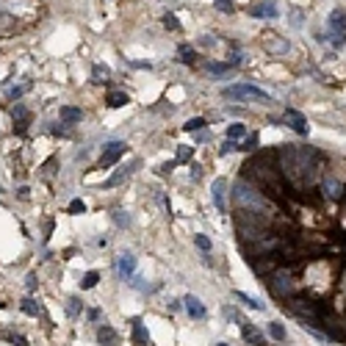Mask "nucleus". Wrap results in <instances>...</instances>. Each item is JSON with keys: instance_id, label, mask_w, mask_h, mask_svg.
<instances>
[{"instance_id": "obj_33", "label": "nucleus", "mask_w": 346, "mask_h": 346, "mask_svg": "<svg viewBox=\"0 0 346 346\" xmlns=\"http://www.w3.org/2000/svg\"><path fill=\"white\" fill-rule=\"evenodd\" d=\"M194 244H197V247L202 249V252L210 249V238H208V236H194Z\"/></svg>"}, {"instance_id": "obj_23", "label": "nucleus", "mask_w": 346, "mask_h": 346, "mask_svg": "<svg viewBox=\"0 0 346 346\" xmlns=\"http://www.w3.org/2000/svg\"><path fill=\"white\" fill-rule=\"evenodd\" d=\"M269 335H272L274 341H285V327L280 324V321H272V324H269Z\"/></svg>"}, {"instance_id": "obj_24", "label": "nucleus", "mask_w": 346, "mask_h": 346, "mask_svg": "<svg viewBox=\"0 0 346 346\" xmlns=\"http://www.w3.org/2000/svg\"><path fill=\"white\" fill-rule=\"evenodd\" d=\"M97 280H100V274H97V272H86V277L80 280V288H83V291L95 288V285H97Z\"/></svg>"}, {"instance_id": "obj_41", "label": "nucleus", "mask_w": 346, "mask_h": 346, "mask_svg": "<svg viewBox=\"0 0 346 346\" xmlns=\"http://www.w3.org/2000/svg\"><path fill=\"white\" fill-rule=\"evenodd\" d=\"M116 222H119V225H131V219H127V216H122V210H116Z\"/></svg>"}, {"instance_id": "obj_2", "label": "nucleus", "mask_w": 346, "mask_h": 346, "mask_svg": "<svg viewBox=\"0 0 346 346\" xmlns=\"http://www.w3.org/2000/svg\"><path fill=\"white\" fill-rule=\"evenodd\" d=\"M233 199H236V208H238V210H252V213H269V216L274 213V210H272V202H269V199L263 197V191L257 189L255 183H247V180L236 183Z\"/></svg>"}, {"instance_id": "obj_30", "label": "nucleus", "mask_w": 346, "mask_h": 346, "mask_svg": "<svg viewBox=\"0 0 346 346\" xmlns=\"http://www.w3.org/2000/svg\"><path fill=\"white\" fill-rule=\"evenodd\" d=\"M28 89H31V83H22V86H14V89H9V97H11V100H20V97L25 95Z\"/></svg>"}, {"instance_id": "obj_27", "label": "nucleus", "mask_w": 346, "mask_h": 346, "mask_svg": "<svg viewBox=\"0 0 346 346\" xmlns=\"http://www.w3.org/2000/svg\"><path fill=\"white\" fill-rule=\"evenodd\" d=\"M22 313H28V316H39V305L33 302V299H22Z\"/></svg>"}, {"instance_id": "obj_29", "label": "nucleus", "mask_w": 346, "mask_h": 346, "mask_svg": "<svg viewBox=\"0 0 346 346\" xmlns=\"http://www.w3.org/2000/svg\"><path fill=\"white\" fill-rule=\"evenodd\" d=\"M257 144H261V139H257V133H252V136H247V142L241 144V150L252 152V150H257Z\"/></svg>"}, {"instance_id": "obj_38", "label": "nucleus", "mask_w": 346, "mask_h": 346, "mask_svg": "<svg viewBox=\"0 0 346 346\" xmlns=\"http://www.w3.org/2000/svg\"><path fill=\"white\" fill-rule=\"evenodd\" d=\"M216 9H219V11H233L236 6H233L230 0H216Z\"/></svg>"}, {"instance_id": "obj_36", "label": "nucleus", "mask_w": 346, "mask_h": 346, "mask_svg": "<svg viewBox=\"0 0 346 346\" xmlns=\"http://www.w3.org/2000/svg\"><path fill=\"white\" fill-rule=\"evenodd\" d=\"M163 25H166V28H180V22H178V17H175V14H166V17H163Z\"/></svg>"}, {"instance_id": "obj_13", "label": "nucleus", "mask_w": 346, "mask_h": 346, "mask_svg": "<svg viewBox=\"0 0 346 346\" xmlns=\"http://www.w3.org/2000/svg\"><path fill=\"white\" fill-rule=\"evenodd\" d=\"M327 28H330L332 33H341V36H346V14L341 9H335L330 14V20H327Z\"/></svg>"}, {"instance_id": "obj_1", "label": "nucleus", "mask_w": 346, "mask_h": 346, "mask_svg": "<svg viewBox=\"0 0 346 346\" xmlns=\"http://www.w3.org/2000/svg\"><path fill=\"white\" fill-rule=\"evenodd\" d=\"M277 163H280V175L288 183H294L296 189H308L310 183L319 180L324 158L313 147H291V144H285L277 152Z\"/></svg>"}, {"instance_id": "obj_35", "label": "nucleus", "mask_w": 346, "mask_h": 346, "mask_svg": "<svg viewBox=\"0 0 346 346\" xmlns=\"http://www.w3.org/2000/svg\"><path fill=\"white\" fill-rule=\"evenodd\" d=\"M208 69H210V72H216V75H222V72L230 69V64H208Z\"/></svg>"}, {"instance_id": "obj_37", "label": "nucleus", "mask_w": 346, "mask_h": 346, "mask_svg": "<svg viewBox=\"0 0 346 346\" xmlns=\"http://www.w3.org/2000/svg\"><path fill=\"white\" fill-rule=\"evenodd\" d=\"M233 150H241V144H236L233 139H227V142L222 144V152H233Z\"/></svg>"}, {"instance_id": "obj_32", "label": "nucleus", "mask_w": 346, "mask_h": 346, "mask_svg": "<svg viewBox=\"0 0 346 346\" xmlns=\"http://www.w3.org/2000/svg\"><path fill=\"white\" fill-rule=\"evenodd\" d=\"M86 210V205H83V199H72V202H69V213L72 216H78V213H83Z\"/></svg>"}, {"instance_id": "obj_15", "label": "nucleus", "mask_w": 346, "mask_h": 346, "mask_svg": "<svg viewBox=\"0 0 346 346\" xmlns=\"http://www.w3.org/2000/svg\"><path fill=\"white\" fill-rule=\"evenodd\" d=\"M183 302H186V313H189L191 319H205V305L199 302L194 294H189V296L183 299Z\"/></svg>"}, {"instance_id": "obj_5", "label": "nucleus", "mask_w": 346, "mask_h": 346, "mask_svg": "<svg viewBox=\"0 0 346 346\" xmlns=\"http://www.w3.org/2000/svg\"><path fill=\"white\" fill-rule=\"evenodd\" d=\"M288 310H291L294 316H305L308 321H313L316 316H319V308H316L310 299H296V296L288 299Z\"/></svg>"}, {"instance_id": "obj_18", "label": "nucleus", "mask_w": 346, "mask_h": 346, "mask_svg": "<svg viewBox=\"0 0 346 346\" xmlns=\"http://www.w3.org/2000/svg\"><path fill=\"white\" fill-rule=\"evenodd\" d=\"M131 100H127L125 92H111L108 95V108H122V105H127Z\"/></svg>"}, {"instance_id": "obj_11", "label": "nucleus", "mask_w": 346, "mask_h": 346, "mask_svg": "<svg viewBox=\"0 0 346 346\" xmlns=\"http://www.w3.org/2000/svg\"><path fill=\"white\" fill-rule=\"evenodd\" d=\"M225 189H227V180H225V178H216V180H213V189H210V197H213V202H216V208H219V213H225V210H227Z\"/></svg>"}, {"instance_id": "obj_14", "label": "nucleus", "mask_w": 346, "mask_h": 346, "mask_svg": "<svg viewBox=\"0 0 346 346\" xmlns=\"http://www.w3.org/2000/svg\"><path fill=\"white\" fill-rule=\"evenodd\" d=\"M321 191H324L330 199H341L343 186H341V180H335V178H324V180H321Z\"/></svg>"}, {"instance_id": "obj_6", "label": "nucleus", "mask_w": 346, "mask_h": 346, "mask_svg": "<svg viewBox=\"0 0 346 346\" xmlns=\"http://www.w3.org/2000/svg\"><path fill=\"white\" fill-rule=\"evenodd\" d=\"M125 144L122 142H114V144H108V147L103 150V155H100V161H97V166L100 169H108V166H114L116 161H119L122 155H125Z\"/></svg>"}, {"instance_id": "obj_4", "label": "nucleus", "mask_w": 346, "mask_h": 346, "mask_svg": "<svg viewBox=\"0 0 346 346\" xmlns=\"http://www.w3.org/2000/svg\"><path fill=\"white\" fill-rule=\"evenodd\" d=\"M225 97H233V100H263V103H272V95L252 83H236V86H227L225 89Z\"/></svg>"}, {"instance_id": "obj_28", "label": "nucleus", "mask_w": 346, "mask_h": 346, "mask_svg": "<svg viewBox=\"0 0 346 346\" xmlns=\"http://www.w3.org/2000/svg\"><path fill=\"white\" fill-rule=\"evenodd\" d=\"M241 136H247V127L244 125H230L227 127V139H241Z\"/></svg>"}, {"instance_id": "obj_34", "label": "nucleus", "mask_w": 346, "mask_h": 346, "mask_svg": "<svg viewBox=\"0 0 346 346\" xmlns=\"http://www.w3.org/2000/svg\"><path fill=\"white\" fill-rule=\"evenodd\" d=\"M6 341H11V343H17V346H28V341L22 335H17V332H6Z\"/></svg>"}, {"instance_id": "obj_3", "label": "nucleus", "mask_w": 346, "mask_h": 346, "mask_svg": "<svg viewBox=\"0 0 346 346\" xmlns=\"http://www.w3.org/2000/svg\"><path fill=\"white\" fill-rule=\"evenodd\" d=\"M266 285H269V291H272V296H277V299H291L296 291L294 277H291L285 269H274L272 274H266Z\"/></svg>"}, {"instance_id": "obj_19", "label": "nucleus", "mask_w": 346, "mask_h": 346, "mask_svg": "<svg viewBox=\"0 0 346 346\" xmlns=\"http://www.w3.org/2000/svg\"><path fill=\"white\" fill-rule=\"evenodd\" d=\"M133 335H136L139 343H147L150 346V335H147V330H144V324L139 319H133Z\"/></svg>"}, {"instance_id": "obj_42", "label": "nucleus", "mask_w": 346, "mask_h": 346, "mask_svg": "<svg viewBox=\"0 0 346 346\" xmlns=\"http://www.w3.org/2000/svg\"><path fill=\"white\" fill-rule=\"evenodd\" d=\"M213 346H227V343H213Z\"/></svg>"}, {"instance_id": "obj_16", "label": "nucleus", "mask_w": 346, "mask_h": 346, "mask_svg": "<svg viewBox=\"0 0 346 346\" xmlns=\"http://www.w3.org/2000/svg\"><path fill=\"white\" fill-rule=\"evenodd\" d=\"M97 341H100V346H116V332L108 324H103L97 330Z\"/></svg>"}, {"instance_id": "obj_7", "label": "nucleus", "mask_w": 346, "mask_h": 346, "mask_svg": "<svg viewBox=\"0 0 346 346\" xmlns=\"http://www.w3.org/2000/svg\"><path fill=\"white\" fill-rule=\"evenodd\" d=\"M116 272H119L122 280L131 283V280L136 277V257H133L131 252H122V255L116 257Z\"/></svg>"}, {"instance_id": "obj_39", "label": "nucleus", "mask_w": 346, "mask_h": 346, "mask_svg": "<svg viewBox=\"0 0 346 346\" xmlns=\"http://www.w3.org/2000/svg\"><path fill=\"white\" fill-rule=\"evenodd\" d=\"M299 14H302L299 9L291 11V25H302V22H305V17H299Z\"/></svg>"}, {"instance_id": "obj_26", "label": "nucleus", "mask_w": 346, "mask_h": 346, "mask_svg": "<svg viewBox=\"0 0 346 346\" xmlns=\"http://www.w3.org/2000/svg\"><path fill=\"white\" fill-rule=\"evenodd\" d=\"M202 127H205V119H202V116H194V119H189V122H186V125H183V131H202Z\"/></svg>"}, {"instance_id": "obj_20", "label": "nucleus", "mask_w": 346, "mask_h": 346, "mask_svg": "<svg viewBox=\"0 0 346 346\" xmlns=\"http://www.w3.org/2000/svg\"><path fill=\"white\" fill-rule=\"evenodd\" d=\"M105 78H111V69L103 67V64H95V67H92V80H95V83H103Z\"/></svg>"}, {"instance_id": "obj_31", "label": "nucleus", "mask_w": 346, "mask_h": 346, "mask_svg": "<svg viewBox=\"0 0 346 346\" xmlns=\"http://www.w3.org/2000/svg\"><path fill=\"white\" fill-rule=\"evenodd\" d=\"M191 155H194V147H180V150H178V163L191 161Z\"/></svg>"}, {"instance_id": "obj_9", "label": "nucleus", "mask_w": 346, "mask_h": 346, "mask_svg": "<svg viewBox=\"0 0 346 346\" xmlns=\"http://www.w3.org/2000/svg\"><path fill=\"white\" fill-rule=\"evenodd\" d=\"M263 48H266V53H272V56H283V53L291 50L288 39L277 36V33H266V39H263Z\"/></svg>"}, {"instance_id": "obj_22", "label": "nucleus", "mask_w": 346, "mask_h": 346, "mask_svg": "<svg viewBox=\"0 0 346 346\" xmlns=\"http://www.w3.org/2000/svg\"><path fill=\"white\" fill-rule=\"evenodd\" d=\"M236 299H238V302H244V305H247V308H252V310H263V302H257V299L247 296L244 291H236Z\"/></svg>"}, {"instance_id": "obj_8", "label": "nucleus", "mask_w": 346, "mask_h": 346, "mask_svg": "<svg viewBox=\"0 0 346 346\" xmlns=\"http://www.w3.org/2000/svg\"><path fill=\"white\" fill-rule=\"evenodd\" d=\"M283 119H285V125H288L294 133H302V136H305V133L310 131V127H308V119H305V116L299 114L296 108H285V111H283Z\"/></svg>"}, {"instance_id": "obj_25", "label": "nucleus", "mask_w": 346, "mask_h": 346, "mask_svg": "<svg viewBox=\"0 0 346 346\" xmlns=\"http://www.w3.org/2000/svg\"><path fill=\"white\" fill-rule=\"evenodd\" d=\"M178 56H180V61H183V64H191V61H194V50H191L189 45H180V48H178Z\"/></svg>"}, {"instance_id": "obj_17", "label": "nucleus", "mask_w": 346, "mask_h": 346, "mask_svg": "<svg viewBox=\"0 0 346 346\" xmlns=\"http://www.w3.org/2000/svg\"><path fill=\"white\" fill-rule=\"evenodd\" d=\"M58 116H61L64 122H80V108H75V105H61V111H58Z\"/></svg>"}, {"instance_id": "obj_21", "label": "nucleus", "mask_w": 346, "mask_h": 346, "mask_svg": "<svg viewBox=\"0 0 346 346\" xmlns=\"http://www.w3.org/2000/svg\"><path fill=\"white\" fill-rule=\"evenodd\" d=\"M11 28H14V17H11V14H0V39L9 36Z\"/></svg>"}, {"instance_id": "obj_10", "label": "nucleus", "mask_w": 346, "mask_h": 346, "mask_svg": "<svg viewBox=\"0 0 346 346\" xmlns=\"http://www.w3.org/2000/svg\"><path fill=\"white\" fill-rule=\"evenodd\" d=\"M249 14L257 17V20H272V17H277V6L272 0H261V3H255L249 9Z\"/></svg>"}, {"instance_id": "obj_12", "label": "nucleus", "mask_w": 346, "mask_h": 346, "mask_svg": "<svg viewBox=\"0 0 346 346\" xmlns=\"http://www.w3.org/2000/svg\"><path fill=\"white\" fill-rule=\"evenodd\" d=\"M241 332H244V338L252 343V346H263L266 343V338H263V332L257 330L255 324H249V321H241Z\"/></svg>"}, {"instance_id": "obj_40", "label": "nucleus", "mask_w": 346, "mask_h": 346, "mask_svg": "<svg viewBox=\"0 0 346 346\" xmlns=\"http://www.w3.org/2000/svg\"><path fill=\"white\" fill-rule=\"evenodd\" d=\"M78 310H80L78 299H69V316H78Z\"/></svg>"}]
</instances>
